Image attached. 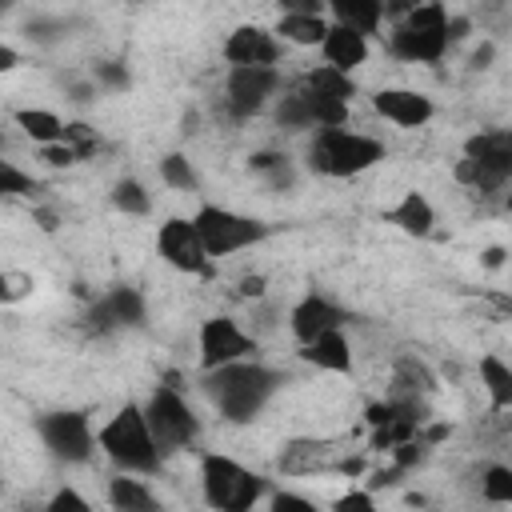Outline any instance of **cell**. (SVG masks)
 I'll return each mask as SVG.
<instances>
[{
	"mask_svg": "<svg viewBox=\"0 0 512 512\" xmlns=\"http://www.w3.org/2000/svg\"><path fill=\"white\" fill-rule=\"evenodd\" d=\"M276 384H280V376L260 364H224L208 376V396L216 400V408L228 420L244 424L264 408V400L276 392Z\"/></svg>",
	"mask_w": 512,
	"mask_h": 512,
	"instance_id": "6da1fadb",
	"label": "cell"
},
{
	"mask_svg": "<svg viewBox=\"0 0 512 512\" xmlns=\"http://www.w3.org/2000/svg\"><path fill=\"white\" fill-rule=\"evenodd\" d=\"M508 208H512V196H508Z\"/></svg>",
	"mask_w": 512,
	"mask_h": 512,
	"instance_id": "11a10c76",
	"label": "cell"
},
{
	"mask_svg": "<svg viewBox=\"0 0 512 512\" xmlns=\"http://www.w3.org/2000/svg\"><path fill=\"white\" fill-rule=\"evenodd\" d=\"M144 416H148V428H152V440L160 452H172V448H184L196 440V416L172 388H156Z\"/></svg>",
	"mask_w": 512,
	"mask_h": 512,
	"instance_id": "52a82bcc",
	"label": "cell"
},
{
	"mask_svg": "<svg viewBox=\"0 0 512 512\" xmlns=\"http://www.w3.org/2000/svg\"><path fill=\"white\" fill-rule=\"evenodd\" d=\"M44 160L56 164V168H64V164H72V160H80V156H76V148L64 144V148H44Z\"/></svg>",
	"mask_w": 512,
	"mask_h": 512,
	"instance_id": "b9f144b4",
	"label": "cell"
},
{
	"mask_svg": "<svg viewBox=\"0 0 512 512\" xmlns=\"http://www.w3.org/2000/svg\"><path fill=\"white\" fill-rule=\"evenodd\" d=\"M72 96H76V100H92V88H88V84H76Z\"/></svg>",
	"mask_w": 512,
	"mask_h": 512,
	"instance_id": "db71d44e",
	"label": "cell"
},
{
	"mask_svg": "<svg viewBox=\"0 0 512 512\" xmlns=\"http://www.w3.org/2000/svg\"><path fill=\"white\" fill-rule=\"evenodd\" d=\"M0 192H32V176L16 172L8 160L0 164Z\"/></svg>",
	"mask_w": 512,
	"mask_h": 512,
	"instance_id": "d590c367",
	"label": "cell"
},
{
	"mask_svg": "<svg viewBox=\"0 0 512 512\" xmlns=\"http://www.w3.org/2000/svg\"><path fill=\"white\" fill-rule=\"evenodd\" d=\"M388 220L400 224V228L412 232V236H428V232H432V204H428L420 192H408V196L388 212Z\"/></svg>",
	"mask_w": 512,
	"mask_h": 512,
	"instance_id": "44dd1931",
	"label": "cell"
},
{
	"mask_svg": "<svg viewBox=\"0 0 512 512\" xmlns=\"http://www.w3.org/2000/svg\"><path fill=\"white\" fill-rule=\"evenodd\" d=\"M48 512H92V504H88L76 488H60V492L48 500Z\"/></svg>",
	"mask_w": 512,
	"mask_h": 512,
	"instance_id": "836d02e7",
	"label": "cell"
},
{
	"mask_svg": "<svg viewBox=\"0 0 512 512\" xmlns=\"http://www.w3.org/2000/svg\"><path fill=\"white\" fill-rule=\"evenodd\" d=\"M276 32H284L292 44H324V36H328V24H324L320 16L288 12V16L276 24Z\"/></svg>",
	"mask_w": 512,
	"mask_h": 512,
	"instance_id": "d4e9b609",
	"label": "cell"
},
{
	"mask_svg": "<svg viewBox=\"0 0 512 512\" xmlns=\"http://www.w3.org/2000/svg\"><path fill=\"white\" fill-rule=\"evenodd\" d=\"M332 512H376V504H372L368 492H348V496H340L332 504Z\"/></svg>",
	"mask_w": 512,
	"mask_h": 512,
	"instance_id": "8d00e7d4",
	"label": "cell"
},
{
	"mask_svg": "<svg viewBox=\"0 0 512 512\" xmlns=\"http://www.w3.org/2000/svg\"><path fill=\"white\" fill-rule=\"evenodd\" d=\"M100 448L128 472H156L160 468V448L152 440L148 416L140 408H120L104 428H100Z\"/></svg>",
	"mask_w": 512,
	"mask_h": 512,
	"instance_id": "7a4b0ae2",
	"label": "cell"
},
{
	"mask_svg": "<svg viewBox=\"0 0 512 512\" xmlns=\"http://www.w3.org/2000/svg\"><path fill=\"white\" fill-rule=\"evenodd\" d=\"M272 512H320L316 504H308L304 496H292V492H276L272 496Z\"/></svg>",
	"mask_w": 512,
	"mask_h": 512,
	"instance_id": "74e56055",
	"label": "cell"
},
{
	"mask_svg": "<svg viewBox=\"0 0 512 512\" xmlns=\"http://www.w3.org/2000/svg\"><path fill=\"white\" fill-rule=\"evenodd\" d=\"M160 256L172 264V268H180V272H204V260H208V248H204V240H200V232H196V224L192 220H164L160 224Z\"/></svg>",
	"mask_w": 512,
	"mask_h": 512,
	"instance_id": "9c48e42d",
	"label": "cell"
},
{
	"mask_svg": "<svg viewBox=\"0 0 512 512\" xmlns=\"http://www.w3.org/2000/svg\"><path fill=\"white\" fill-rule=\"evenodd\" d=\"M372 108L384 120L404 124V128H416V124H424L432 116V100L420 96V92H412V88H384V92L372 96Z\"/></svg>",
	"mask_w": 512,
	"mask_h": 512,
	"instance_id": "5bb4252c",
	"label": "cell"
},
{
	"mask_svg": "<svg viewBox=\"0 0 512 512\" xmlns=\"http://www.w3.org/2000/svg\"><path fill=\"white\" fill-rule=\"evenodd\" d=\"M456 180H460V184H472V188H480V192H492V188H500V184H504L492 168H484L480 160H468V156L456 164Z\"/></svg>",
	"mask_w": 512,
	"mask_h": 512,
	"instance_id": "f1b7e54d",
	"label": "cell"
},
{
	"mask_svg": "<svg viewBox=\"0 0 512 512\" xmlns=\"http://www.w3.org/2000/svg\"><path fill=\"white\" fill-rule=\"evenodd\" d=\"M400 472H404V468H388V472H376V476H372V488H388V484H396V480H400Z\"/></svg>",
	"mask_w": 512,
	"mask_h": 512,
	"instance_id": "ee69618b",
	"label": "cell"
},
{
	"mask_svg": "<svg viewBox=\"0 0 512 512\" xmlns=\"http://www.w3.org/2000/svg\"><path fill=\"white\" fill-rule=\"evenodd\" d=\"M332 12L340 16L344 28L368 36V32H376V24H380V16H384V4H380V0H336Z\"/></svg>",
	"mask_w": 512,
	"mask_h": 512,
	"instance_id": "ffe728a7",
	"label": "cell"
},
{
	"mask_svg": "<svg viewBox=\"0 0 512 512\" xmlns=\"http://www.w3.org/2000/svg\"><path fill=\"white\" fill-rule=\"evenodd\" d=\"M0 68L8 72V68H16V52L8 48V44H0Z\"/></svg>",
	"mask_w": 512,
	"mask_h": 512,
	"instance_id": "816d5d0a",
	"label": "cell"
},
{
	"mask_svg": "<svg viewBox=\"0 0 512 512\" xmlns=\"http://www.w3.org/2000/svg\"><path fill=\"white\" fill-rule=\"evenodd\" d=\"M448 436V424H432L428 432H424V444H436V440H444Z\"/></svg>",
	"mask_w": 512,
	"mask_h": 512,
	"instance_id": "f907efd6",
	"label": "cell"
},
{
	"mask_svg": "<svg viewBox=\"0 0 512 512\" xmlns=\"http://www.w3.org/2000/svg\"><path fill=\"white\" fill-rule=\"evenodd\" d=\"M40 436L48 444L52 456L60 460H88L92 452V432H88V420L84 412H52L40 420Z\"/></svg>",
	"mask_w": 512,
	"mask_h": 512,
	"instance_id": "ba28073f",
	"label": "cell"
},
{
	"mask_svg": "<svg viewBox=\"0 0 512 512\" xmlns=\"http://www.w3.org/2000/svg\"><path fill=\"white\" fill-rule=\"evenodd\" d=\"M276 116H280L284 128H308V124H316V116H312V92H308V88L292 92V96L280 104Z\"/></svg>",
	"mask_w": 512,
	"mask_h": 512,
	"instance_id": "4316f807",
	"label": "cell"
},
{
	"mask_svg": "<svg viewBox=\"0 0 512 512\" xmlns=\"http://www.w3.org/2000/svg\"><path fill=\"white\" fill-rule=\"evenodd\" d=\"M252 168H260V172H268L276 188H284V184H292V168H288V160H284L280 152H256V156H252Z\"/></svg>",
	"mask_w": 512,
	"mask_h": 512,
	"instance_id": "d6a6232c",
	"label": "cell"
},
{
	"mask_svg": "<svg viewBox=\"0 0 512 512\" xmlns=\"http://www.w3.org/2000/svg\"><path fill=\"white\" fill-rule=\"evenodd\" d=\"M160 176H164L172 188H196V172H192V164H188L180 152H172V156L160 160Z\"/></svg>",
	"mask_w": 512,
	"mask_h": 512,
	"instance_id": "1f68e13d",
	"label": "cell"
},
{
	"mask_svg": "<svg viewBox=\"0 0 512 512\" xmlns=\"http://www.w3.org/2000/svg\"><path fill=\"white\" fill-rule=\"evenodd\" d=\"M360 468H364V464H360V460H356V456H352V460H340V472H348V476H356V472H360Z\"/></svg>",
	"mask_w": 512,
	"mask_h": 512,
	"instance_id": "f5cc1de1",
	"label": "cell"
},
{
	"mask_svg": "<svg viewBox=\"0 0 512 512\" xmlns=\"http://www.w3.org/2000/svg\"><path fill=\"white\" fill-rule=\"evenodd\" d=\"M244 352H252V340L232 320H224V316L204 320V328H200V364L204 368L216 372L224 364H236Z\"/></svg>",
	"mask_w": 512,
	"mask_h": 512,
	"instance_id": "30bf717a",
	"label": "cell"
},
{
	"mask_svg": "<svg viewBox=\"0 0 512 512\" xmlns=\"http://www.w3.org/2000/svg\"><path fill=\"white\" fill-rule=\"evenodd\" d=\"M468 36V20H452L448 24V40H464Z\"/></svg>",
	"mask_w": 512,
	"mask_h": 512,
	"instance_id": "681fc988",
	"label": "cell"
},
{
	"mask_svg": "<svg viewBox=\"0 0 512 512\" xmlns=\"http://www.w3.org/2000/svg\"><path fill=\"white\" fill-rule=\"evenodd\" d=\"M380 156H384V144H380V140L360 136V132H340V128L320 132V136L312 140V148H308L312 172H324V176H352V172H364V168H372Z\"/></svg>",
	"mask_w": 512,
	"mask_h": 512,
	"instance_id": "3957f363",
	"label": "cell"
},
{
	"mask_svg": "<svg viewBox=\"0 0 512 512\" xmlns=\"http://www.w3.org/2000/svg\"><path fill=\"white\" fill-rule=\"evenodd\" d=\"M468 160H480L484 168H492L500 180L512 176V132H480L464 144Z\"/></svg>",
	"mask_w": 512,
	"mask_h": 512,
	"instance_id": "2e32d148",
	"label": "cell"
},
{
	"mask_svg": "<svg viewBox=\"0 0 512 512\" xmlns=\"http://www.w3.org/2000/svg\"><path fill=\"white\" fill-rule=\"evenodd\" d=\"M276 88V72L272 68H232L228 76V108L232 116H252L260 112L264 96Z\"/></svg>",
	"mask_w": 512,
	"mask_h": 512,
	"instance_id": "8fae6325",
	"label": "cell"
},
{
	"mask_svg": "<svg viewBox=\"0 0 512 512\" xmlns=\"http://www.w3.org/2000/svg\"><path fill=\"white\" fill-rule=\"evenodd\" d=\"M292 332H296V340L300 344H312V340H320L324 332H336L348 316L336 308V304H328L324 296H304L296 308H292Z\"/></svg>",
	"mask_w": 512,
	"mask_h": 512,
	"instance_id": "4fadbf2b",
	"label": "cell"
},
{
	"mask_svg": "<svg viewBox=\"0 0 512 512\" xmlns=\"http://www.w3.org/2000/svg\"><path fill=\"white\" fill-rule=\"evenodd\" d=\"M108 500H112L116 512H160L156 500L148 496V488L140 480H128V476H116L108 484Z\"/></svg>",
	"mask_w": 512,
	"mask_h": 512,
	"instance_id": "603a6c76",
	"label": "cell"
},
{
	"mask_svg": "<svg viewBox=\"0 0 512 512\" xmlns=\"http://www.w3.org/2000/svg\"><path fill=\"white\" fill-rule=\"evenodd\" d=\"M396 388L400 392H432L436 384H432V372L420 364V360H412V356H404L400 364H396Z\"/></svg>",
	"mask_w": 512,
	"mask_h": 512,
	"instance_id": "83f0119b",
	"label": "cell"
},
{
	"mask_svg": "<svg viewBox=\"0 0 512 512\" xmlns=\"http://www.w3.org/2000/svg\"><path fill=\"white\" fill-rule=\"evenodd\" d=\"M32 216H36V224H40L44 232H52V228H56V212H48V208H36Z\"/></svg>",
	"mask_w": 512,
	"mask_h": 512,
	"instance_id": "bcb514c9",
	"label": "cell"
},
{
	"mask_svg": "<svg viewBox=\"0 0 512 512\" xmlns=\"http://www.w3.org/2000/svg\"><path fill=\"white\" fill-rule=\"evenodd\" d=\"M480 380L492 396V408H512V368L500 364L496 356H484L480 360Z\"/></svg>",
	"mask_w": 512,
	"mask_h": 512,
	"instance_id": "cb8c5ba5",
	"label": "cell"
},
{
	"mask_svg": "<svg viewBox=\"0 0 512 512\" xmlns=\"http://www.w3.org/2000/svg\"><path fill=\"white\" fill-rule=\"evenodd\" d=\"M364 416H368V424H372V428H384V424H392L400 412H396V404H368V412H364Z\"/></svg>",
	"mask_w": 512,
	"mask_h": 512,
	"instance_id": "ab89813d",
	"label": "cell"
},
{
	"mask_svg": "<svg viewBox=\"0 0 512 512\" xmlns=\"http://www.w3.org/2000/svg\"><path fill=\"white\" fill-rule=\"evenodd\" d=\"M304 88L316 92L320 100H336V104H348L356 96V84L344 72H336V68H312L308 80H304Z\"/></svg>",
	"mask_w": 512,
	"mask_h": 512,
	"instance_id": "7402d4cb",
	"label": "cell"
},
{
	"mask_svg": "<svg viewBox=\"0 0 512 512\" xmlns=\"http://www.w3.org/2000/svg\"><path fill=\"white\" fill-rule=\"evenodd\" d=\"M264 292V276H244L240 280V296H260Z\"/></svg>",
	"mask_w": 512,
	"mask_h": 512,
	"instance_id": "7bdbcfd3",
	"label": "cell"
},
{
	"mask_svg": "<svg viewBox=\"0 0 512 512\" xmlns=\"http://www.w3.org/2000/svg\"><path fill=\"white\" fill-rule=\"evenodd\" d=\"M484 500H492V504H512V468H504V464H492L488 472H484Z\"/></svg>",
	"mask_w": 512,
	"mask_h": 512,
	"instance_id": "f546056e",
	"label": "cell"
},
{
	"mask_svg": "<svg viewBox=\"0 0 512 512\" xmlns=\"http://www.w3.org/2000/svg\"><path fill=\"white\" fill-rule=\"evenodd\" d=\"M328 456H332V444H324V440H292V444H284L276 464H280V472L296 476V472H316Z\"/></svg>",
	"mask_w": 512,
	"mask_h": 512,
	"instance_id": "d6986e66",
	"label": "cell"
},
{
	"mask_svg": "<svg viewBox=\"0 0 512 512\" xmlns=\"http://www.w3.org/2000/svg\"><path fill=\"white\" fill-rule=\"evenodd\" d=\"M92 328L96 332H108V328H120V324H140L144 320V300L136 288H112L96 308H92Z\"/></svg>",
	"mask_w": 512,
	"mask_h": 512,
	"instance_id": "9a60e30c",
	"label": "cell"
},
{
	"mask_svg": "<svg viewBox=\"0 0 512 512\" xmlns=\"http://www.w3.org/2000/svg\"><path fill=\"white\" fill-rule=\"evenodd\" d=\"M224 56L236 64V68H268L276 56H280V44L264 32V28H236L228 40H224Z\"/></svg>",
	"mask_w": 512,
	"mask_h": 512,
	"instance_id": "7c38bea8",
	"label": "cell"
},
{
	"mask_svg": "<svg viewBox=\"0 0 512 512\" xmlns=\"http://www.w3.org/2000/svg\"><path fill=\"white\" fill-rule=\"evenodd\" d=\"M196 232L208 248V256H228V252H240L248 244H256L264 236V224L260 220H248L240 212H228V208H216V204H204L196 212Z\"/></svg>",
	"mask_w": 512,
	"mask_h": 512,
	"instance_id": "8992f818",
	"label": "cell"
},
{
	"mask_svg": "<svg viewBox=\"0 0 512 512\" xmlns=\"http://www.w3.org/2000/svg\"><path fill=\"white\" fill-rule=\"evenodd\" d=\"M96 76H100L108 88H128V72H124L120 64H100V68H96Z\"/></svg>",
	"mask_w": 512,
	"mask_h": 512,
	"instance_id": "60d3db41",
	"label": "cell"
},
{
	"mask_svg": "<svg viewBox=\"0 0 512 512\" xmlns=\"http://www.w3.org/2000/svg\"><path fill=\"white\" fill-rule=\"evenodd\" d=\"M484 296H488V300H492V304H496L504 316H512V296H500V292H484Z\"/></svg>",
	"mask_w": 512,
	"mask_h": 512,
	"instance_id": "c3c4849f",
	"label": "cell"
},
{
	"mask_svg": "<svg viewBox=\"0 0 512 512\" xmlns=\"http://www.w3.org/2000/svg\"><path fill=\"white\" fill-rule=\"evenodd\" d=\"M448 48V16L440 4H424L412 8L396 32H392V52L400 60H420V64H436Z\"/></svg>",
	"mask_w": 512,
	"mask_h": 512,
	"instance_id": "5b68a950",
	"label": "cell"
},
{
	"mask_svg": "<svg viewBox=\"0 0 512 512\" xmlns=\"http://www.w3.org/2000/svg\"><path fill=\"white\" fill-rule=\"evenodd\" d=\"M16 120H20V128H24L32 140H40V144H48V148H52V140H60L64 128H68V124H60L52 112H40V108H24V112H16Z\"/></svg>",
	"mask_w": 512,
	"mask_h": 512,
	"instance_id": "484cf974",
	"label": "cell"
},
{
	"mask_svg": "<svg viewBox=\"0 0 512 512\" xmlns=\"http://www.w3.org/2000/svg\"><path fill=\"white\" fill-rule=\"evenodd\" d=\"M64 140L76 144V156H92L96 152V140H92V128L88 124H68L64 128Z\"/></svg>",
	"mask_w": 512,
	"mask_h": 512,
	"instance_id": "e575fe53",
	"label": "cell"
},
{
	"mask_svg": "<svg viewBox=\"0 0 512 512\" xmlns=\"http://www.w3.org/2000/svg\"><path fill=\"white\" fill-rule=\"evenodd\" d=\"M324 56H328V68H336V72H344V76H348L356 64H364L368 44H364V36H360V32H352V28L336 24V28H328V36H324Z\"/></svg>",
	"mask_w": 512,
	"mask_h": 512,
	"instance_id": "e0dca14e",
	"label": "cell"
},
{
	"mask_svg": "<svg viewBox=\"0 0 512 512\" xmlns=\"http://www.w3.org/2000/svg\"><path fill=\"white\" fill-rule=\"evenodd\" d=\"M504 264V248H484V268H500Z\"/></svg>",
	"mask_w": 512,
	"mask_h": 512,
	"instance_id": "7dc6e473",
	"label": "cell"
},
{
	"mask_svg": "<svg viewBox=\"0 0 512 512\" xmlns=\"http://www.w3.org/2000/svg\"><path fill=\"white\" fill-rule=\"evenodd\" d=\"M392 452H396V468H412V464L424 460V440H408V444H400Z\"/></svg>",
	"mask_w": 512,
	"mask_h": 512,
	"instance_id": "f35d334b",
	"label": "cell"
},
{
	"mask_svg": "<svg viewBox=\"0 0 512 512\" xmlns=\"http://www.w3.org/2000/svg\"><path fill=\"white\" fill-rule=\"evenodd\" d=\"M200 476H204V500L216 512H252V504L264 496V480L228 456H204Z\"/></svg>",
	"mask_w": 512,
	"mask_h": 512,
	"instance_id": "277c9868",
	"label": "cell"
},
{
	"mask_svg": "<svg viewBox=\"0 0 512 512\" xmlns=\"http://www.w3.org/2000/svg\"><path fill=\"white\" fill-rule=\"evenodd\" d=\"M300 356H304L308 364H320V368H332V372H348V368H352V352H348V340L340 336V328H336V332H324V336L312 340V344H304Z\"/></svg>",
	"mask_w": 512,
	"mask_h": 512,
	"instance_id": "ac0fdd59",
	"label": "cell"
},
{
	"mask_svg": "<svg viewBox=\"0 0 512 512\" xmlns=\"http://www.w3.org/2000/svg\"><path fill=\"white\" fill-rule=\"evenodd\" d=\"M488 60H492V44H480L472 52V68H488Z\"/></svg>",
	"mask_w": 512,
	"mask_h": 512,
	"instance_id": "f6af8a7d",
	"label": "cell"
},
{
	"mask_svg": "<svg viewBox=\"0 0 512 512\" xmlns=\"http://www.w3.org/2000/svg\"><path fill=\"white\" fill-rule=\"evenodd\" d=\"M112 200H116L120 212H132V216H144L148 212V192L136 180H120L116 192H112Z\"/></svg>",
	"mask_w": 512,
	"mask_h": 512,
	"instance_id": "4dcf8cb0",
	"label": "cell"
}]
</instances>
